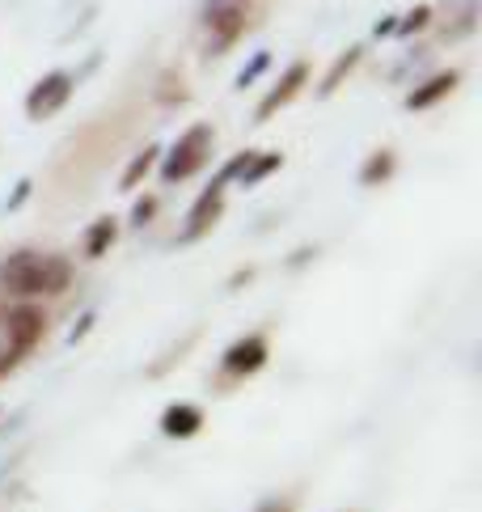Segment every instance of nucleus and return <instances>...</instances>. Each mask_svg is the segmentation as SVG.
<instances>
[{
  "label": "nucleus",
  "instance_id": "nucleus-1",
  "mask_svg": "<svg viewBox=\"0 0 482 512\" xmlns=\"http://www.w3.org/2000/svg\"><path fill=\"white\" fill-rule=\"evenodd\" d=\"M72 263L64 254L51 250H13L5 263H0V288L17 301H39V297H60L72 288Z\"/></svg>",
  "mask_w": 482,
  "mask_h": 512
},
{
  "label": "nucleus",
  "instance_id": "nucleus-2",
  "mask_svg": "<svg viewBox=\"0 0 482 512\" xmlns=\"http://www.w3.org/2000/svg\"><path fill=\"white\" fill-rule=\"evenodd\" d=\"M212 149H216V127H212V123H191L187 132H182V136L170 144V153H165L161 178L170 182V187H174V182L195 178V174L212 161Z\"/></svg>",
  "mask_w": 482,
  "mask_h": 512
},
{
  "label": "nucleus",
  "instance_id": "nucleus-3",
  "mask_svg": "<svg viewBox=\"0 0 482 512\" xmlns=\"http://www.w3.org/2000/svg\"><path fill=\"white\" fill-rule=\"evenodd\" d=\"M0 322H5V335H9L13 352L22 356V360L47 339V314H43L39 305H30V301H22V305H0Z\"/></svg>",
  "mask_w": 482,
  "mask_h": 512
},
{
  "label": "nucleus",
  "instance_id": "nucleus-4",
  "mask_svg": "<svg viewBox=\"0 0 482 512\" xmlns=\"http://www.w3.org/2000/svg\"><path fill=\"white\" fill-rule=\"evenodd\" d=\"M267 360H271V343H267V335L254 331V335H241V339H233L225 347V356H220V369H225V377H233V381H246L254 373H263Z\"/></svg>",
  "mask_w": 482,
  "mask_h": 512
},
{
  "label": "nucleus",
  "instance_id": "nucleus-5",
  "mask_svg": "<svg viewBox=\"0 0 482 512\" xmlns=\"http://www.w3.org/2000/svg\"><path fill=\"white\" fill-rule=\"evenodd\" d=\"M72 89H77V77H72V72H47V77L26 94V115L34 123L60 115L68 106V98H72Z\"/></svg>",
  "mask_w": 482,
  "mask_h": 512
},
{
  "label": "nucleus",
  "instance_id": "nucleus-6",
  "mask_svg": "<svg viewBox=\"0 0 482 512\" xmlns=\"http://www.w3.org/2000/svg\"><path fill=\"white\" fill-rule=\"evenodd\" d=\"M220 216H225V178L216 174L212 187L191 204V212H187V229L178 233V242H182V246H191V242H199V237H208V233L216 229Z\"/></svg>",
  "mask_w": 482,
  "mask_h": 512
},
{
  "label": "nucleus",
  "instance_id": "nucleus-7",
  "mask_svg": "<svg viewBox=\"0 0 482 512\" xmlns=\"http://www.w3.org/2000/svg\"><path fill=\"white\" fill-rule=\"evenodd\" d=\"M241 34H246V5H233V0H216L208 9V56L229 51Z\"/></svg>",
  "mask_w": 482,
  "mask_h": 512
},
{
  "label": "nucleus",
  "instance_id": "nucleus-8",
  "mask_svg": "<svg viewBox=\"0 0 482 512\" xmlns=\"http://www.w3.org/2000/svg\"><path fill=\"white\" fill-rule=\"evenodd\" d=\"M305 85H309V60H296V64H288V68H284V77L275 81V89H267V98L258 102L254 119H258V123L275 119V115H280L288 102H296V94H301Z\"/></svg>",
  "mask_w": 482,
  "mask_h": 512
},
{
  "label": "nucleus",
  "instance_id": "nucleus-9",
  "mask_svg": "<svg viewBox=\"0 0 482 512\" xmlns=\"http://www.w3.org/2000/svg\"><path fill=\"white\" fill-rule=\"evenodd\" d=\"M284 166V153H237L225 170H220V178L225 182H241V187H254V182H263L267 174H275Z\"/></svg>",
  "mask_w": 482,
  "mask_h": 512
},
{
  "label": "nucleus",
  "instance_id": "nucleus-10",
  "mask_svg": "<svg viewBox=\"0 0 482 512\" xmlns=\"http://www.w3.org/2000/svg\"><path fill=\"white\" fill-rule=\"evenodd\" d=\"M157 428H161V436H170V441H191L203 428V407H195V402H170V407L161 411Z\"/></svg>",
  "mask_w": 482,
  "mask_h": 512
},
{
  "label": "nucleus",
  "instance_id": "nucleus-11",
  "mask_svg": "<svg viewBox=\"0 0 482 512\" xmlns=\"http://www.w3.org/2000/svg\"><path fill=\"white\" fill-rule=\"evenodd\" d=\"M457 85H461V72H457V68L436 72V77H428L423 85H415L411 94H406V111H432V106L449 98Z\"/></svg>",
  "mask_w": 482,
  "mask_h": 512
},
{
  "label": "nucleus",
  "instance_id": "nucleus-12",
  "mask_svg": "<svg viewBox=\"0 0 482 512\" xmlns=\"http://www.w3.org/2000/svg\"><path fill=\"white\" fill-rule=\"evenodd\" d=\"M115 237H119L115 216H98V221L89 225V233H85V254H89V259H102V254L115 246Z\"/></svg>",
  "mask_w": 482,
  "mask_h": 512
},
{
  "label": "nucleus",
  "instance_id": "nucleus-13",
  "mask_svg": "<svg viewBox=\"0 0 482 512\" xmlns=\"http://www.w3.org/2000/svg\"><path fill=\"white\" fill-rule=\"evenodd\" d=\"M360 56H364V47H360V43H356V47H347L343 56H339L335 64H330V72L322 77V89H318V94H322V98H330V94H335V89L343 85V77H351V72H356Z\"/></svg>",
  "mask_w": 482,
  "mask_h": 512
},
{
  "label": "nucleus",
  "instance_id": "nucleus-14",
  "mask_svg": "<svg viewBox=\"0 0 482 512\" xmlns=\"http://www.w3.org/2000/svg\"><path fill=\"white\" fill-rule=\"evenodd\" d=\"M394 170H398L394 153H389V149H377V153L360 166V182H364V187H381V182L394 178Z\"/></svg>",
  "mask_w": 482,
  "mask_h": 512
},
{
  "label": "nucleus",
  "instance_id": "nucleus-15",
  "mask_svg": "<svg viewBox=\"0 0 482 512\" xmlns=\"http://www.w3.org/2000/svg\"><path fill=\"white\" fill-rule=\"evenodd\" d=\"M157 157H161V149H157V144H148V149H144V153H136V157H132V166H127V170H123V178H119V187H123V191H136V187H140V182H144L148 174H153V166H157Z\"/></svg>",
  "mask_w": 482,
  "mask_h": 512
},
{
  "label": "nucleus",
  "instance_id": "nucleus-16",
  "mask_svg": "<svg viewBox=\"0 0 482 512\" xmlns=\"http://www.w3.org/2000/svg\"><path fill=\"white\" fill-rule=\"evenodd\" d=\"M428 22H432V5H415V9L406 13L402 22L394 26V34H402V39H406V34H419V30H428Z\"/></svg>",
  "mask_w": 482,
  "mask_h": 512
},
{
  "label": "nucleus",
  "instance_id": "nucleus-17",
  "mask_svg": "<svg viewBox=\"0 0 482 512\" xmlns=\"http://www.w3.org/2000/svg\"><path fill=\"white\" fill-rule=\"evenodd\" d=\"M17 364H22V356L13 352V343H9V335H5V322H0V377H9Z\"/></svg>",
  "mask_w": 482,
  "mask_h": 512
},
{
  "label": "nucleus",
  "instance_id": "nucleus-18",
  "mask_svg": "<svg viewBox=\"0 0 482 512\" xmlns=\"http://www.w3.org/2000/svg\"><path fill=\"white\" fill-rule=\"evenodd\" d=\"M267 64H271V56H267V51H258V56L250 60V68H241V77H237V89L254 85V81H258V77H263V72H267Z\"/></svg>",
  "mask_w": 482,
  "mask_h": 512
},
{
  "label": "nucleus",
  "instance_id": "nucleus-19",
  "mask_svg": "<svg viewBox=\"0 0 482 512\" xmlns=\"http://www.w3.org/2000/svg\"><path fill=\"white\" fill-rule=\"evenodd\" d=\"M157 216V195H144L136 199V208H132V225H148Z\"/></svg>",
  "mask_w": 482,
  "mask_h": 512
},
{
  "label": "nucleus",
  "instance_id": "nucleus-20",
  "mask_svg": "<svg viewBox=\"0 0 482 512\" xmlns=\"http://www.w3.org/2000/svg\"><path fill=\"white\" fill-rule=\"evenodd\" d=\"M254 512H296V500L292 496H267Z\"/></svg>",
  "mask_w": 482,
  "mask_h": 512
},
{
  "label": "nucleus",
  "instance_id": "nucleus-21",
  "mask_svg": "<svg viewBox=\"0 0 482 512\" xmlns=\"http://www.w3.org/2000/svg\"><path fill=\"white\" fill-rule=\"evenodd\" d=\"M30 191H34V182H30V178H22V182H17V191H13V199H9V212H17V208H22L26 199H30Z\"/></svg>",
  "mask_w": 482,
  "mask_h": 512
},
{
  "label": "nucleus",
  "instance_id": "nucleus-22",
  "mask_svg": "<svg viewBox=\"0 0 482 512\" xmlns=\"http://www.w3.org/2000/svg\"><path fill=\"white\" fill-rule=\"evenodd\" d=\"M89 326H94V314H85L77 326H72V335H68V343H77V339H85L89 335Z\"/></svg>",
  "mask_w": 482,
  "mask_h": 512
},
{
  "label": "nucleus",
  "instance_id": "nucleus-23",
  "mask_svg": "<svg viewBox=\"0 0 482 512\" xmlns=\"http://www.w3.org/2000/svg\"><path fill=\"white\" fill-rule=\"evenodd\" d=\"M394 26H398V17H381V22H377V39H381V34H394Z\"/></svg>",
  "mask_w": 482,
  "mask_h": 512
},
{
  "label": "nucleus",
  "instance_id": "nucleus-24",
  "mask_svg": "<svg viewBox=\"0 0 482 512\" xmlns=\"http://www.w3.org/2000/svg\"><path fill=\"white\" fill-rule=\"evenodd\" d=\"M233 5H241V0H233Z\"/></svg>",
  "mask_w": 482,
  "mask_h": 512
}]
</instances>
